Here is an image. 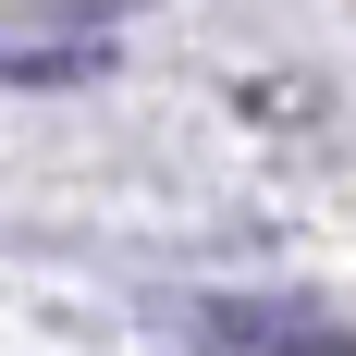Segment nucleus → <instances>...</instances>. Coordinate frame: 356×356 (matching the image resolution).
Masks as SVG:
<instances>
[{
	"instance_id": "obj_1",
	"label": "nucleus",
	"mask_w": 356,
	"mask_h": 356,
	"mask_svg": "<svg viewBox=\"0 0 356 356\" xmlns=\"http://www.w3.org/2000/svg\"><path fill=\"white\" fill-rule=\"evenodd\" d=\"M184 356H356V332L332 320V307L270 295V307H197V320H184Z\"/></svg>"
}]
</instances>
